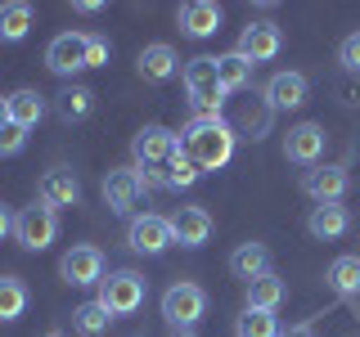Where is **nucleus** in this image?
I'll list each match as a JSON object with an SVG mask.
<instances>
[{"label": "nucleus", "mask_w": 360, "mask_h": 337, "mask_svg": "<svg viewBox=\"0 0 360 337\" xmlns=\"http://www.w3.org/2000/svg\"><path fill=\"white\" fill-rule=\"evenodd\" d=\"M5 99H9V121L22 126V131H32L45 117V95L32 90V86H22V90H14V95H5Z\"/></svg>", "instance_id": "obj_21"}, {"label": "nucleus", "mask_w": 360, "mask_h": 337, "mask_svg": "<svg viewBox=\"0 0 360 337\" xmlns=\"http://www.w3.org/2000/svg\"><path fill=\"white\" fill-rule=\"evenodd\" d=\"M72 9H77V14H99V9H104V5H99V0H77Z\"/></svg>", "instance_id": "obj_36"}, {"label": "nucleus", "mask_w": 360, "mask_h": 337, "mask_svg": "<svg viewBox=\"0 0 360 337\" xmlns=\"http://www.w3.org/2000/svg\"><path fill=\"white\" fill-rule=\"evenodd\" d=\"M172 337H198V333H194V329H180V333H172Z\"/></svg>", "instance_id": "obj_39"}, {"label": "nucleus", "mask_w": 360, "mask_h": 337, "mask_svg": "<svg viewBox=\"0 0 360 337\" xmlns=\"http://www.w3.org/2000/svg\"><path fill=\"white\" fill-rule=\"evenodd\" d=\"M234 144H239V135L225 117H194L180 131V149L194 157L198 171H221L234 157Z\"/></svg>", "instance_id": "obj_1"}, {"label": "nucleus", "mask_w": 360, "mask_h": 337, "mask_svg": "<svg viewBox=\"0 0 360 337\" xmlns=\"http://www.w3.org/2000/svg\"><path fill=\"white\" fill-rule=\"evenodd\" d=\"M0 126H9V99L0 95Z\"/></svg>", "instance_id": "obj_37"}, {"label": "nucleus", "mask_w": 360, "mask_h": 337, "mask_svg": "<svg viewBox=\"0 0 360 337\" xmlns=\"http://www.w3.org/2000/svg\"><path fill=\"white\" fill-rule=\"evenodd\" d=\"M324 144H329V135H324L320 121H297V126H288L284 135V157L297 166H315L324 157Z\"/></svg>", "instance_id": "obj_11"}, {"label": "nucleus", "mask_w": 360, "mask_h": 337, "mask_svg": "<svg viewBox=\"0 0 360 337\" xmlns=\"http://www.w3.org/2000/svg\"><path fill=\"white\" fill-rule=\"evenodd\" d=\"M144 292H149V284H144V275H135V270H112L108 279H99V306H104L112 319H122V315H135L144 306Z\"/></svg>", "instance_id": "obj_3"}, {"label": "nucleus", "mask_w": 360, "mask_h": 337, "mask_svg": "<svg viewBox=\"0 0 360 337\" xmlns=\"http://www.w3.org/2000/svg\"><path fill=\"white\" fill-rule=\"evenodd\" d=\"M144 189H140V176H135V166H112L104 176V202L108 211H117V216H127V211L140 207Z\"/></svg>", "instance_id": "obj_12"}, {"label": "nucleus", "mask_w": 360, "mask_h": 337, "mask_svg": "<svg viewBox=\"0 0 360 337\" xmlns=\"http://www.w3.org/2000/svg\"><path fill=\"white\" fill-rule=\"evenodd\" d=\"M279 50H284V32H279L275 22H266V18L248 22V27L239 32V45H234V54H243L252 67L257 63H270Z\"/></svg>", "instance_id": "obj_9"}, {"label": "nucleus", "mask_w": 360, "mask_h": 337, "mask_svg": "<svg viewBox=\"0 0 360 337\" xmlns=\"http://www.w3.org/2000/svg\"><path fill=\"white\" fill-rule=\"evenodd\" d=\"M234 333L239 337H279V319H275V310H243L234 319Z\"/></svg>", "instance_id": "obj_28"}, {"label": "nucleus", "mask_w": 360, "mask_h": 337, "mask_svg": "<svg viewBox=\"0 0 360 337\" xmlns=\"http://www.w3.org/2000/svg\"><path fill=\"white\" fill-rule=\"evenodd\" d=\"M108 319H112V315L99 306V301H82V306L72 310V324H77V333H82V337H99V333L108 329Z\"/></svg>", "instance_id": "obj_30"}, {"label": "nucleus", "mask_w": 360, "mask_h": 337, "mask_svg": "<svg viewBox=\"0 0 360 337\" xmlns=\"http://www.w3.org/2000/svg\"><path fill=\"white\" fill-rule=\"evenodd\" d=\"M108 63V41L104 37H90V50H86V67H104Z\"/></svg>", "instance_id": "obj_34"}, {"label": "nucleus", "mask_w": 360, "mask_h": 337, "mask_svg": "<svg viewBox=\"0 0 360 337\" xmlns=\"http://www.w3.org/2000/svg\"><path fill=\"white\" fill-rule=\"evenodd\" d=\"M162 171H167V189H189V185H198V176H202L198 166H194V157H189L185 149H176L172 162H167Z\"/></svg>", "instance_id": "obj_29"}, {"label": "nucleus", "mask_w": 360, "mask_h": 337, "mask_svg": "<svg viewBox=\"0 0 360 337\" xmlns=\"http://www.w3.org/2000/svg\"><path fill=\"white\" fill-rule=\"evenodd\" d=\"M32 5H22V0H5V5H0V41H22L32 32Z\"/></svg>", "instance_id": "obj_24"}, {"label": "nucleus", "mask_w": 360, "mask_h": 337, "mask_svg": "<svg viewBox=\"0 0 360 337\" xmlns=\"http://www.w3.org/2000/svg\"><path fill=\"white\" fill-rule=\"evenodd\" d=\"M347 185H352L347 166H315V171H307V180H302V189L315 198V207H320V202H342Z\"/></svg>", "instance_id": "obj_17"}, {"label": "nucleus", "mask_w": 360, "mask_h": 337, "mask_svg": "<svg viewBox=\"0 0 360 337\" xmlns=\"http://www.w3.org/2000/svg\"><path fill=\"white\" fill-rule=\"evenodd\" d=\"M217 77L225 86V95H234V90H243L248 81H252V63L243 59V54H217Z\"/></svg>", "instance_id": "obj_26"}, {"label": "nucleus", "mask_w": 360, "mask_h": 337, "mask_svg": "<svg viewBox=\"0 0 360 337\" xmlns=\"http://www.w3.org/2000/svg\"><path fill=\"white\" fill-rule=\"evenodd\" d=\"M270 112H275V108H270V104H243L239 108V117H225V121H230V126H234V135H248V140H262V135L270 131Z\"/></svg>", "instance_id": "obj_27"}, {"label": "nucleus", "mask_w": 360, "mask_h": 337, "mask_svg": "<svg viewBox=\"0 0 360 337\" xmlns=\"http://www.w3.org/2000/svg\"><path fill=\"white\" fill-rule=\"evenodd\" d=\"M176 239H172V216H153V211H144V216H131L127 225V247L140 256H158L167 252Z\"/></svg>", "instance_id": "obj_6"}, {"label": "nucleus", "mask_w": 360, "mask_h": 337, "mask_svg": "<svg viewBox=\"0 0 360 337\" xmlns=\"http://www.w3.org/2000/svg\"><path fill=\"white\" fill-rule=\"evenodd\" d=\"M284 297H288V288H284V279H279L275 270L248 284V310H279Z\"/></svg>", "instance_id": "obj_23"}, {"label": "nucleus", "mask_w": 360, "mask_h": 337, "mask_svg": "<svg viewBox=\"0 0 360 337\" xmlns=\"http://www.w3.org/2000/svg\"><path fill=\"white\" fill-rule=\"evenodd\" d=\"M54 112H59L63 121H86L90 112H95V90L68 81V86L59 90V99H54Z\"/></svg>", "instance_id": "obj_22"}, {"label": "nucleus", "mask_w": 360, "mask_h": 337, "mask_svg": "<svg viewBox=\"0 0 360 337\" xmlns=\"http://www.w3.org/2000/svg\"><path fill=\"white\" fill-rule=\"evenodd\" d=\"M14 220H18V216L5 207V202H0V239H9V234H14Z\"/></svg>", "instance_id": "obj_35"}, {"label": "nucleus", "mask_w": 360, "mask_h": 337, "mask_svg": "<svg viewBox=\"0 0 360 337\" xmlns=\"http://www.w3.org/2000/svg\"><path fill=\"white\" fill-rule=\"evenodd\" d=\"M172 239L180 247H202L212 239V216L207 207H176L172 211Z\"/></svg>", "instance_id": "obj_16"}, {"label": "nucleus", "mask_w": 360, "mask_h": 337, "mask_svg": "<svg viewBox=\"0 0 360 337\" xmlns=\"http://www.w3.org/2000/svg\"><path fill=\"white\" fill-rule=\"evenodd\" d=\"M176 67H180V59H176V50L167 41H153V45H144L140 50V59H135V72L144 77V81H172L176 77Z\"/></svg>", "instance_id": "obj_18"}, {"label": "nucleus", "mask_w": 360, "mask_h": 337, "mask_svg": "<svg viewBox=\"0 0 360 337\" xmlns=\"http://www.w3.org/2000/svg\"><path fill=\"white\" fill-rule=\"evenodd\" d=\"M59 275H63V284H72V288L99 284V279H104V252H99L95 243H72L59 261Z\"/></svg>", "instance_id": "obj_7"}, {"label": "nucleus", "mask_w": 360, "mask_h": 337, "mask_svg": "<svg viewBox=\"0 0 360 337\" xmlns=\"http://www.w3.org/2000/svg\"><path fill=\"white\" fill-rule=\"evenodd\" d=\"M180 32L185 37H194V41H207V37H217L221 32V5L217 0H189V5H180Z\"/></svg>", "instance_id": "obj_14"}, {"label": "nucleus", "mask_w": 360, "mask_h": 337, "mask_svg": "<svg viewBox=\"0 0 360 337\" xmlns=\"http://www.w3.org/2000/svg\"><path fill=\"white\" fill-rule=\"evenodd\" d=\"M54 234H59V216H54L45 202H32V207L18 211L14 220V239L22 252H45V247L54 243Z\"/></svg>", "instance_id": "obj_5"}, {"label": "nucleus", "mask_w": 360, "mask_h": 337, "mask_svg": "<svg viewBox=\"0 0 360 337\" xmlns=\"http://www.w3.org/2000/svg\"><path fill=\"white\" fill-rule=\"evenodd\" d=\"M307 77L302 72H292V67H284V72H275L266 81V104L275 108V112H284V108H302L307 104Z\"/></svg>", "instance_id": "obj_15"}, {"label": "nucleus", "mask_w": 360, "mask_h": 337, "mask_svg": "<svg viewBox=\"0 0 360 337\" xmlns=\"http://www.w3.org/2000/svg\"><path fill=\"white\" fill-rule=\"evenodd\" d=\"M27 310V284L18 275H0V324H14Z\"/></svg>", "instance_id": "obj_25"}, {"label": "nucleus", "mask_w": 360, "mask_h": 337, "mask_svg": "<svg viewBox=\"0 0 360 337\" xmlns=\"http://www.w3.org/2000/svg\"><path fill=\"white\" fill-rule=\"evenodd\" d=\"M185 90H189V104H194L198 117H221L225 86L217 77V59L212 54H198V59L185 63Z\"/></svg>", "instance_id": "obj_2"}, {"label": "nucleus", "mask_w": 360, "mask_h": 337, "mask_svg": "<svg viewBox=\"0 0 360 337\" xmlns=\"http://www.w3.org/2000/svg\"><path fill=\"white\" fill-rule=\"evenodd\" d=\"M37 194H41V202H45L50 211H59V207H77V202H82V180L68 171V166H54V171H45V176H41Z\"/></svg>", "instance_id": "obj_13"}, {"label": "nucleus", "mask_w": 360, "mask_h": 337, "mask_svg": "<svg viewBox=\"0 0 360 337\" xmlns=\"http://www.w3.org/2000/svg\"><path fill=\"white\" fill-rule=\"evenodd\" d=\"M279 337H315L311 329H288V333H279Z\"/></svg>", "instance_id": "obj_38"}, {"label": "nucleus", "mask_w": 360, "mask_h": 337, "mask_svg": "<svg viewBox=\"0 0 360 337\" xmlns=\"http://www.w3.org/2000/svg\"><path fill=\"white\" fill-rule=\"evenodd\" d=\"M202 315H207V292H202L198 284L180 279V284H172V288L162 292V319L172 324V333H180V329H194Z\"/></svg>", "instance_id": "obj_4"}, {"label": "nucleus", "mask_w": 360, "mask_h": 337, "mask_svg": "<svg viewBox=\"0 0 360 337\" xmlns=\"http://www.w3.org/2000/svg\"><path fill=\"white\" fill-rule=\"evenodd\" d=\"M338 63H342L347 72H360V32L342 37V45H338Z\"/></svg>", "instance_id": "obj_33"}, {"label": "nucleus", "mask_w": 360, "mask_h": 337, "mask_svg": "<svg viewBox=\"0 0 360 337\" xmlns=\"http://www.w3.org/2000/svg\"><path fill=\"white\" fill-rule=\"evenodd\" d=\"M86 50H90L86 32H59V37L45 45V67L54 77H77L86 67Z\"/></svg>", "instance_id": "obj_8"}, {"label": "nucleus", "mask_w": 360, "mask_h": 337, "mask_svg": "<svg viewBox=\"0 0 360 337\" xmlns=\"http://www.w3.org/2000/svg\"><path fill=\"white\" fill-rule=\"evenodd\" d=\"M45 337H63V333H45Z\"/></svg>", "instance_id": "obj_40"}, {"label": "nucleus", "mask_w": 360, "mask_h": 337, "mask_svg": "<svg viewBox=\"0 0 360 337\" xmlns=\"http://www.w3.org/2000/svg\"><path fill=\"white\" fill-rule=\"evenodd\" d=\"M176 149H180V135L167 131V126H144V131H135V140H131L135 166H167Z\"/></svg>", "instance_id": "obj_10"}, {"label": "nucleus", "mask_w": 360, "mask_h": 337, "mask_svg": "<svg viewBox=\"0 0 360 337\" xmlns=\"http://www.w3.org/2000/svg\"><path fill=\"white\" fill-rule=\"evenodd\" d=\"M329 284L333 292H360V256H338V261L329 265Z\"/></svg>", "instance_id": "obj_31"}, {"label": "nucleus", "mask_w": 360, "mask_h": 337, "mask_svg": "<svg viewBox=\"0 0 360 337\" xmlns=\"http://www.w3.org/2000/svg\"><path fill=\"white\" fill-rule=\"evenodd\" d=\"M22 144H27V131L22 126H0V157H14V153H22Z\"/></svg>", "instance_id": "obj_32"}, {"label": "nucleus", "mask_w": 360, "mask_h": 337, "mask_svg": "<svg viewBox=\"0 0 360 337\" xmlns=\"http://www.w3.org/2000/svg\"><path fill=\"white\" fill-rule=\"evenodd\" d=\"M347 225H352V216H347L342 202H320V207H311V216H307L311 239H342Z\"/></svg>", "instance_id": "obj_20"}, {"label": "nucleus", "mask_w": 360, "mask_h": 337, "mask_svg": "<svg viewBox=\"0 0 360 337\" xmlns=\"http://www.w3.org/2000/svg\"><path fill=\"white\" fill-rule=\"evenodd\" d=\"M230 275L243 279V284H252V279L270 275V252H266V243H239V247H234V252H230Z\"/></svg>", "instance_id": "obj_19"}]
</instances>
